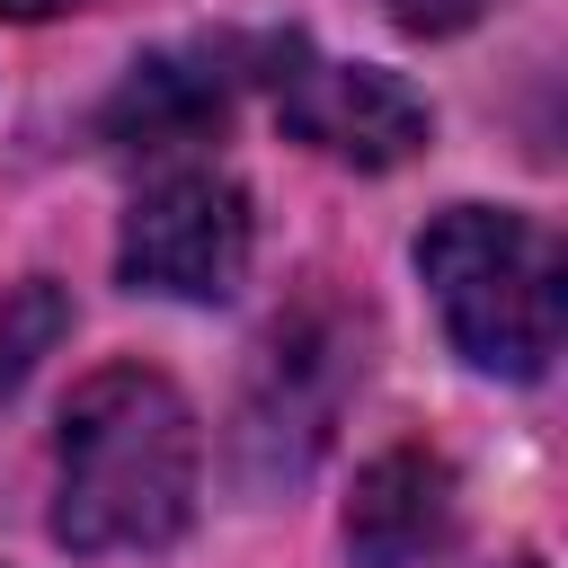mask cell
<instances>
[{
  "label": "cell",
  "mask_w": 568,
  "mask_h": 568,
  "mask_svg": "<svg viewBox=\"0 0 568 568\" xmlns=\"http://www.w3.org/2000/svg\"><path fill=\"white\" fill-rule=\"evenodd\" d=\"M195 408L151 364H106L62 399L53 426V541L62 550H160L195 515Z\"/></svg>",
  "instance_id": "1"
},
{
  "label": "cell",
  "mask_w": 568,
  "mask_h": 568,
  "mask_svg": "<svg viewBox=\"0 0 568 568\" xmlns=\"http://www.w3.org/2000/svg\"><path fill=\"white\" fill-rule=\"evenodd\" d=\"M479 9H488V0H390V18H399L408 36H462Z\"/></svg>",
  "instance_id": "8"
},
{
  "label": "cell",
  "mask_w": 568,
  "mask_h": 568,
  "mask_svg": "<svg viewBox=\"0 0 568 568\" xmlns=\"http://www.w3.org/2000/svg\"><path fill=\"white\" fill-rule=\"evenodd\" d=\"M266 89H275V115L293 142L346 160V169H399L426 151L435 115L426 98L399 80V71H373V62H320L302 36L266 44Z\"/></svg>",
  "instance_id": "4"
},
{
  "label": "cell",
  "mask_w": 568,
  "mask_h": 568,
  "mask_svg": "<svg viewBox=\"0 0 568 568\" xmlns=\"http://www.w3.org/2000/svg\"><path fill=\"white\" fill-rule=\"evenodd\" d=\"M453 524H462L453 470H444V453H417V444L364 462V479L346 497V550H355V568H417V559H435L453 541Z\"/></svg>",
  "instance_id": "6"
},
{
  "label": "cell",
  "mask_w": 568,
  "mask_h": 568,
  "mask_svg": "<svg viewBox=\"0 0 568 568\" xmlns=\"http://www.w3.org/2000/svg\"><path fill=\"white\" fill-rule=\"evenodd\" d=\"M417 275L444 311V337L506 382H541L568 328V257L559 231L506 204H453L417 231Z\"/></svg>",
  "instance_id": "2"
},
{
  "label": "cell",
  "mask_w": 568,
  "mask_h": 568,
  "mask_svg": "<svg viewBox=\"0 0 568 568\" xmlns=\"http://www.w3.org/2000/svg\"><path fill=\"white\" fill-rule=\"evenodd\" d=\"M506 568H550V559H532V550H524V559H506Z\"/></svg>",
  "instance_id": "10"
},
{
  "label": "cell",
  "mask_w": 568,
  "mask_h": 568,
  "mask_svg": "<svg viewBox=\"0 0 568 568\" xmlns=\"http://www.w3.org/2000/svg\"><path fill=\"white\" fill-rule=\"evenodd\" d=\"M346 373H355V346H346V328L328 311H302V320H284L266 337L248 408H240V453H248L257 479H302L311 470V453L337 426Z\"/></svg>",
  "instance_id": "5"
},
{
  "label": "cell",
  "mask_w": 568,
  "mask_h": 568,
  "mask_svg": "<svg viewBox=\"0 0 568 568\" xmlns=\"http://www.w3.org/2000/svg\"><path fill=\"white\" fill-rule=\"evenodd\" d=\"M231 80H240V53H231V44L151 53V62H133V80L115 89L106 133L133 142V151H178V142H195L204 124L231 115Z\"/></svg>",
  "instance_id": "7"
},
{
  "label": "cell",
  "mask_w": 568,
  "mask_h": 568,
  "mask_svg": "<svg viewBox=\"0 0 568 568\" xmlns=\"http://www.w3.org/2000/svg\"><path fill=\"white\" fill-rule=\"evenodd\" d=\"M248 195L222 169H169L133 195L124 240H115V275L133 293L160 302H231L248 275Z\"/></svg>",
  "instance_id": "3"
},
{
  "label": "cell",
  "mask_w": 568,
  "mask_h": 568,
  "mask_svg": "<svg viewBox=\"0 0 568 568\" xmlns=\"http://www.w3.org/2000/svg\"><path fill=\"white\" fill-rule=\"evenodd\" d=\"M62 9H80V0H0V18H62Z\"/></svg>",
  "instance_id": "9"
}]
</instances>
